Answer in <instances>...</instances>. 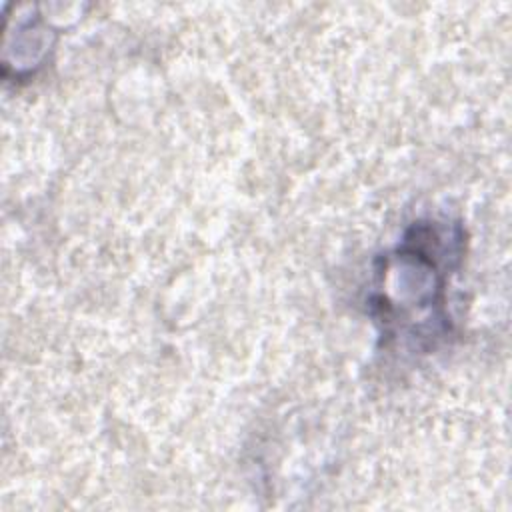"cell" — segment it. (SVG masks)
Instances as JSON below:
<instances>
[{
  "instance_id": "obj_1",
  "label": "cell",
  "mask_w": 512,
  "mask_h": 512,
  "mask_svg": "<svg viewBox=\"0 0 512 512\" xmlns=\"http://www.w3.org/2000/svg\"><path fill=\"white\" fill-rule=\"evenodd\" d=\"M462 228L458 224L418 222L402 244L382 258L378 286L370 298L386 334H408L422 348L434 346L450 330L444 312L448 270L462 258Z\"/></svg>"
}]
</instances>
